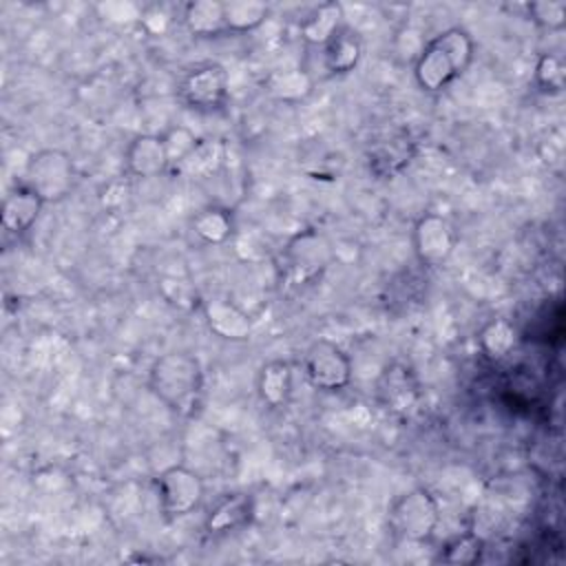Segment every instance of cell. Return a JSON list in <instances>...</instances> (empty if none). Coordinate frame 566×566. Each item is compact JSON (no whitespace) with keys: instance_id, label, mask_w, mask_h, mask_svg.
Here are the masks:
<instances>
[{"instance_id":"5bb4252c","label":"cell","mask_w":566,"mask_h":566,"mask_svg":"<svg viewBox=\"0 0 566 566\" xmlns=\"http://www.w3.org/2000/svg\"><path fill=\"white\" fill-rule=\"evenodd\" d=\"M124 164H126V172L133 177L150 179L161 175L170 166L161 135H153V133L135 135L124 150Z\"/></svg>"},{"instance_id":"9a60e30c","label":"cell","mask_w":566,"mask_h":566,"mask_svg":"<svg viewBox=\"0 0 566 566\" xmlns=\"http://www.w3.org/2000/svg\"><path fill=\"white\" fill-rule=\"evenodd\" d=\"M44 208L42 197L29 186V184H18L13 186L4 201H2V228L9 234H24L31 230V226L38 221L40 212Z\"/></svg>"},{"instance_id":"4fadbf2b","label":"cell","mask_w":566,"mask_h":566,"mask_svg":"<svg viewBox=\"0 0 566 566\" xmlns=\"http://www.w3.org/2000/svg\"><path fill=\"white\" fill-rule=\"evenodd\" d=\"M254 517V500L248 493H228L223 495L206 515L203 528L212 537L230 535L248 526Z\"/></svg>"},{"instance_id":"ffe728a7","label":"cell","mask_w":566,"mask_h":566,"mask_svg":"<svg viewBox=\"0 0 566 566\" xmlns=\"http://www.w3.org/2000/svg\"><path fill=\"white\" fill-rule=\"evenodd\" d=\"M343 4L323 2L318 4L298 27L301 38L312 46H323L343 27Z\"/></svg>"},{"instance_id":"e0dca14e","label":"cell","mask_w":566,"mask_h":566,"mask_svg":"<svg viewBox=\"0 0 566 566\" xmlns=\"http://www.w3.org/2000/svg\"><path fill=\"white\" fill-rule=\"evenodd\" d=\"M292 387H294V371L287 360L274 358L261 365L256 374V394L265 407L270 409L285 407L290 402Z\"/></svg>"},{"instance_id":"8fae6325","label":"cell","mask_w":566,"mask_h":566,"mask_svg":"<svg viewBox=\"0 0 566 566\" xmlns=\"http://www.w3.org/2000/svg\"><path fill=\"white\" fill-rule=\"evenodd\" d=\"M376 394L387 409L396 413H405L418 402L420 387L413 371L407 365L394 363V365H387L378 376Z\"/></svg>"},{"instance_id":"7c38bea8","label":"cell","mask_w":566,"mask_h":566,"mask_svg":"<svg viewBox=\"0 0 566 566\" xmlns=\"http://www.w3.org/2000/svg\"><path fill=\"white\" fill-rule=\"evenodd\" d=\"M413 155H416V144L411 142V137L407 133H394L385 139H378L369 148L367 164L378 179H391L411 164Z\"/></svg>"},{"instance_id":"ac0fdd59","label":"cell","mask_w":566,"mask_h":566,"mask_svg":"<svg viewBox=\"0 0 566 566\" xmlns=\"http://www.w3.org/2000/svg\"><path fill=\"white\" fill-rule=\"evenodd\" d=\"M184 27L195 38H217L228 31L223 2L217 0H195L184 9Z\"/></svg>"},{"instance_id":"30bf717a","label":"cell","mask_w":566,"mask_h":566,"mask_svg":"<svg viewBox=\"0 0 566 566\" xmlns=\"http://www.w3.org/2000/svg\"><path fill=\"white\" fill-rule=\"evenodd\" d=\"M203 321L208 329L230 343H243L252 334V318L237 303L223 296H214L201 303Z\"/></svg>"},{"instance_id":"d6986e66","label":"cell","mask_w":566,"mask_h":566,"mask_svg":"<svg viewBox=\"0 0 566 566\" xmlns=\"http://www.w3.org/2000/svg\"><path fill=\"white\" fill-rule=\"evenodd\" d=\"M192 232L208 245H223L234 234V214L223 206H206L190 221Z\"/></svg>"},{"instance_id":"5b68a950","label":"cell","mask_w":566,"mask_h":566,"mask_svg":"<svg viewBox=\"0 0 566 566\" xmlns=\"http://www.w3.org/2000/svg\"><path fill=\"white\" fill-rule=\"evenodd\" d=\"M352 358L329 338H316L303 354L305 380L316 391H343L352 382Z\"/></svg>"},{"instance_id":"6da1fadb","label":"cell","mask_w":566,"mask_h":566,"mask_svg":"<svg viewBox=\"0 0 566 566\" xmlns=\"http://www.w3.org/2000/svg\"><path fill=\"white\" fill-rule=\"evenodd\" d=\"M148 389L175 416L192 418L203 405V365L190 352H166L148 369Z\"/></svg>"},{"instance_id":"3957f363","label":"cell","mask_w":566,"mask_h":566,"mask_svg":"<svg viewBox=\"0 0 566 566\" xmlns=\"http://www.w3.org/2000/svg\"><path fill=\"white\" fill-rule=\"evenodd\" d=\"M387 522L396 537L413 544L427 542L440 524V504L429 489L416 486L391 502Z\"/></svg>"},{"instance_id":"52a82bcc","label":"cell","mask_w":566,"mask_h":566,"mask_svg":"<svg viewBox=\"0 0 566 566\" xmlns=\"http://www.w3.org/2000/svg\"><path fill=\"white\" fill-rule=\"evenodd\" d=\"M177 97L186 108L197 113L221 111L230 97L228 71L217 62L197 64L181 77L177 86Z\"/></svg>"},{"instance_id":"484cf974","label":"cell","mask_w":566,"mask_h":566,"mask_svg":"<svg viewBox=\"0 0 566 566\" xmlns=\"http://www.w3.org/2000/svg\"><path fill=\"white\" fill-rule=\"evenodd\" d=\"M161 142L168 155V164L184 166V161L197 150L201 139L188 126H170L168 130L161 133Z\"/></svg>"},{"instance_id":"44dd1931","label":"cell","mask_w":566,"mask_h":566,"mask_svg":"<svg viewBox=\"0 0 566 566\" xmlns=\"http://www.w3.org/2000/svg\"><path fill=\"white\" fill-rule=\"evenodd\" d=\"M517 345V329L506 318H491L478 332V347L489 360H504Z\"/></svg>"},{"instance_id":"9c48e42d","label":"cell","mask_w":566,"mask_h":566,"mask_svg":"<svg viewBox=\"0 0 566 566\" xmlns=\"http://www.w3.org/2000/svg\"><path fill=\"white\" fill-rule=\"evenodd\" d=\"M285 265L294 283H310L318 279L334 259L332 243L318 230H303L294 234L285 245Z\"/></svg>"},{"instance_id":"ba28073f","label":"cell","mask_w":566,"mask_h":566,"mask_svg":"<svg viewBox=\"0 0 566 566\" xmlns=\"http://www.w3.org/2000/svg\"><path fill=\"white\" fill-rule=\"evenodd\" d=\"M411 245L420 265L438 268L444 265L455 252L458 232L447 217L438 212H424L411 228Z\"/></svg>"},{"instance_id":"cb8c5ba5","label":"cell","mask_w":566,"mask_h":566,"mask_svg":"<svg viewBox=\"0 0 566 566\" xmlns=\"http://www.w3.org/2000/svg\"><path fill=\"white\" fill-rule=\"evenodd\" d=\"M533 82L542 93H548V95L562 93L566 86V64L562 55L551 51L542 53L533 69Z\"/></svg>"},{"instance_id":"277c9868","label":"cell","mask_w":566,"mask_h":566,"mask_svg":"<svg viewBox=\"0 0 566 566\" xmlns=\"http://www.w3.org/2000/svg\"><path fill=\"white\" fill-rule=\"evenodd\" d=\"M24 184H29L44 203L66 199L75 184V166L71 155L60 148H42L33 153L27 161Z\"/></svg>"},{"instance_id":"d4e9b609","label":"cell","mask_w":566,"mask_h":566,"mask_svg":"<svg viewBox=\"0 0 566 566\" xmlns=\"http://www.w3.org/2000/svg\"><path fill=\"white\" fill-rule=\"evenodd\" d=\"M482 553H484L482 537L475 533H462L444 544V548L440 551V562L453 564V566L475 564L480 562Z\"/></svg>"},{"instance_id":"4316f807","label":"cell","mask_w":566,"mask_h":566,"mask_svg":"<svg viewBox=\"0 0 566 566\" xmlns=\"http://www.w3.org/2000/svg\"><path fill=\"white\" fill-rule=\"evenodd\" d=\"M531 20L546 31H562L566 27V2L564 0H537L528 7Z\"/></svg>"},{"instance_id":"7402d4cb","label":"cell","mask_w":566,"mask_h":566,"mask_svg":"<svg viewBox=\"0 0 566 566\" xmlns=\"http://www.w3.org/2000/svg\"><path fill=\"white\" fill-rule=\"evenodd\" d=\"M314 88L312 77L307 75V71L303 69H283V71H274L268 80H265V91L279 99V102H301L305 99Z\"/></svg>"},{"instance_id":"7a4b0ae2","label":"cell","mask_w":566,"mask_h":566,"mask_svg":"<svg viewBox=\"0 0 566 566\" xmlns=\"http://www.w3.org/2000/svg\"><path fill=\"white\" fill-rule=\"evenodd\" d=\"M475 42L464 27H449L427 40L413 62V80L427 93L451 86L471 66Z\"/></svg>"},{"instance_id":"603a6c76","label":"cell","mask_w":566,"mask_h":566,"mask_svg":"<svg viewBox=\"0 0 566 566\" xmlns=\"http://www.w3.org/2000/svg\"><path fill=\"white\" fill-rule=\"evenodd\" d=\"M223 15L228 31L248 33L259 29L268 20L270 4L259 0H230L223 2Z\"/></svg>"},{"instance_id":"2e32d148","label":"cell","mask_w":566,"mask_h":566,"mask_svg":"<svg viewBox=\"0 0 566 566\" xmlns=\"http://www.w3.org/2000/svg\"><path fill=\"white\" fill-rule=\"evenodd\" d=\"M323 66L329 75L352 73L363 60V38L356 29L343 24L323 46H321Z\"/></svg>"},{"instance_id":"8992f818","label":"cell","mask_w":566,"mask_h":566,"mask_svg":"<svg viewBox=\"0 0 566 566\" xmlns=\"http://www.w3.org/2000/svg\"><path fill=\"white\" fill-rule=\"evenodd\" d=\"M155 489L159 511L166 520H179L190 515L206 495L203 478L184 464L166 467L155 478Z\"/></svg>"}]
</instances>
